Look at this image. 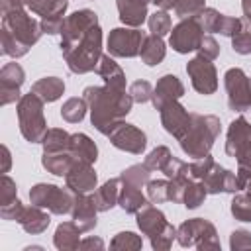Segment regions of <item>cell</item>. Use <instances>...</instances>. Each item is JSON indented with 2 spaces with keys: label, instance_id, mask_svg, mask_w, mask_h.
Wrapping results in <instances>:
<instances>
[{
  "label": "cell",
  "instance_id": "cell-39",
  "mask_svg": "<svg viewBox=\"0 0 251 251\" xmlns=\"http://www.w3.org/2000/svg\"><path fill=\"white\" fill-rule=\"evenodd\" d=\"M147 25H149V31H151L153 35H159V37L171 33V29H173L171 16H169L165 10H155L153 14H149Z\"/></svg>",
  "mask_w": 251,
  "mask_h": 251
},
{
  "label": "cell",
  "instance_id": "cell-2",
  "mask_svg": "<svg viewBox=\"0 0 251 251\" xmlns=\"http://www.w3.org/2000/svg\"><path fill=\"white\" fill-rule=\"evenodd\" d=\"M61 53H63V59L71 73L84 75V73L96 71L100 57H102V27H100V24L90 27L86 33H82L73 43L63 45Z\"/></svg>",
  "mask_w": 251,
  "mask_h": 251
},
{
  "label": "cell",
  "instance_id": "cell-27",
  "mask_svg": "<svg viewBox=\"0 0 251 251\" xmlns=\"http://www.w3.org/2000/svg\"><path fill=\"white\" fill-rule=\"evenodd\" d=\"M75 163V157L71 153V149L67 151H43V157H41V165L47 173L55 175V176H65L69 173V169L73 167Z\"/></svg>",
  "mask_w": 251,
  "mask_h": 251
},
{
  "label": "cell",
  "instance_id": "cell-34",
  "mask_svg": "<svg viewBox=\"0 0 251 251\" xmlns=\"http://www.w3.org/2000/svg\"><path fill=\"white\" fill-rule=\"evenodd\" d=\"M88 112V104L84 98H69L63 106H61V118L69 124H78L84 120Z\"/></svg>",
  "mask_w": 251,
  "mask_h": 251
},
{
  "label": "cell",
  "instance_id": "cell-29",
  "mask_svg": "<svg viewBox=\"0 0 251 251\" xmlns=\"http://www.w3.org/2000/svg\"><path fill=\"white\" fill-rule=\"evenodd\" d=\"M120 180H122V178H120ZM147 200H149V198L141 192V188H137V186H133V184L122 182L118 206H120L126 214H137V212L147 204Z\"/></svg>",
  "mask_w": 251,
  "mask_h": 251
},
{
  "label": "cell",
  "instance_id": "cell-5",
  "mask_svg": "<svg viewBox=\"0 0 251 251\" xmlns=\"http://www.w3.org/2000/svg\"><path fill=\"white\" fill-rule=\"evenodd\" d=\"M176 241L180 247H196L198 251H218L220 239L210 220L190 218L176 227Z\"/></svg>",
  "mask_w": 251,
  "mask_h": 251
},
{
  "label": "cell",
  "instance_id": "cell-31",
  "mask_svg": "<svg viewBox=\"0 0 251 251\" xmlns=\"http://www.w3.org/2000/svg\"><path fill=\"white\" fill-rule=\"evenodd\" d=\"M71 153H73L75 161H86L92 165L98 159V147L86 133H73L71 135Z\"/></svg>",
  "mask_w": 251,
  "mask_h": 251
},
{
  "label": "cell",
  "instance_id": "cell-51",
  "mask_svg": "<svg viewBox=\"0 0 251 251\" xmlns=\"http://www.w3.org/2000/svg\"><path fill=\"white\" fill-rule=\"evenodd\" d=\"M14 200H18V186L16 182L4 173L0 178V206L12 204Z\"/></svg>",
  "mask_w": 251,
  "mask_h": 251
},
{
  "label": "cell",
  "instance_id": "cell-8",
  "mask_svg": "<svg viewBox=\"0 0 251 251\" xmlns=\"http://www.w3.org/2000/svg\"><path fill=\"white\" fill-rule=\"evenodd\" d=\"M2 29L10 31L16 39H20L24 45L31 47L41 39V24L31 18L25 10H14L10 14L2 16Z\"/></svg>",
  "mask_w": 251,
  "mask_h": 251
},
{
  "label": "cell",
  "instance_id": "cell-46",
  "mask_svg": "<svg viewBox=\"0 0 251 251\" xmlns=\"http://www.w3.org/2000/svg\"><path fill=\"white\" fill-rule=\"evenodd\" d=\"M175 239H176V227H175L173 224H169L161 233L149 237L151 247H153L155 251H167V249H171V245H173Z\"/></svg>",
  "mask_w": 251,
  "mask_h": 251
},
{
  "label": "cell",
  "instance_id": "cell-25",
  "mask_svg": "<svg viewBox=\"0 0 251 251\" xmlns=\"http://www.w3.org/2000/svg\"><path fill=\"white\" fill-rule=\"evenodd\" d=\"M96 73L102 76L104 84H108L112 88H118V90H126V73L122 71V67L114 61V57L110 53L100 57Z\"/></svg>",
  "mask_w": 251,
  "mask_h": 251
},
{
  "label": "cell",
  "instance_id": "cell-60",
  "mask_svg": "<svg viewBox=\"0 0 251 251\" xmlns=\"http://www.w3.org/2000/svg\"><path fill=\"white\" fill-rule=\"evenodd\" d=\"M149 2L155 4L159 10H165V12H169V10L175 8V0H149Z\"/></svg>",
  "mask_w": 251,
  "mask_h": 251
},
{
  "label": "cell",
  "instance_id": "cell-58",
  "mask_svg": "<svg viewBox=\"0 0 251 251\" xmlns=\"http://www.w3.org/2000/svg\"><path fill=\"white\" fill-rule=\"evenodd\" d=\"M78 249H104V241L100 237H84L80 239Z\"/></svg>",
  "mask_w": 251,
  "mask_h": 251
},
{
  "label": "cell",
  "instance_id": "cell-37",
  "mask_svg": "<svg viewBox=\"0 0 251 251\" xmlns=\"http://www.w3.org/2000/svg\"><path fill=\"white\" fill-rule=\"evenodd\" d=\"M229 210L237 222H251V194L249 192H235Z\"/></svg>",
  "mask_w": 251,
  "mask_h": 251
},
{
  "label": "cell",
  "instance_id": "cell-56",
  "mask_svg": "<svg viewBox=\"0 0 251 251\" xmlns=\"http://www.w3.org/2000/svg\"><path fill=\"white\" fill-rule=\"evenodd\" d=\"M198 55L204 57V59H210V61H214L220 55V45H218V41L210 33L202 37V43L198 47Z\"/></svg>",
  "mask_w": 251,
  "mask_h": 251
},
{
  "label": "cell",
  "instance_id": "cell-36",
  "mask_svg": "<svg viewBox=\"0 0 251 251\" xmlns=\"http://www.w3.org/2000/svg\"><path fill=\"white\" fill-rule=\"evenodd\" d=\"M0 45H2V53L12 57V59H20V57L27 55V51H29L27 45H24L20 39H16L6 29H0Z\"/></svg>",
  "mask_w": 251,
  "mask_h": 251
},
{
  "label": "cell",
  "instance_id": "cell-45",
  "mask_svg": "<svg viewBox=\"0 0 251 251\" xmlns=\"http://www.w3.org/2000/svg\"><path fill=\"white\" fill-rule=\"evenodd\" d=\"M173 157V153H171V149L167 147V145H159V147H155L147 157H145V165L151 169V171H163V167L167 165V161Z\"/></svg>",
  "mask_w": 251,
  "mask_h": 251
},
{
  "label": "cell",
  "instance_id": "cell-43",
  "mask_svg": "<svg viewBox=\"0 0 251 251\" xmlns=\"http://www.w3.org/2000/svg\"><path fill=\"white\" fill-rule=\"evenodd\" d=\"M145 190H147V198L149 202L153 204H163L169 200V178L163 180V178H157V180H149L145 184Z\"/></svg>",
  "mask_w": 251,
  "mask_h": 251
},
{
  "label": "cell",
  "instance_id": "cell-52",
  "mask_svg": "<svg viewBox=\"0 0 251 251\" xmlns=\"http://www.w3.org/2000/svg\"><path fill=\"white\" fill-rule=\"evenodd\" d=\"M214 159H212V155L208 153V155H204V157H200V159H194L192 163H190V176L194 178V180H202L208 173H210V169L214 167Z\"/></svg>",
  "mask_w": 251,
  "mask_h": 251
},
{
  "label": "cell",
  "instance_id": "cell-33",
  "mask_svg": "<svg viewBox=\"0 0 251 251\" xmlns=\"http://www.w3.org/2000/svg\"><path fill=\"white\" fill-rule=\"evenodd\" d=\"M27 8L33 14L47 18V16H55V14H65L69 8V0H29Z\"/></svg>",
  "mask_w": 251,
  "mask_h": 251
},
{
  "label": "cell",
  "instance_id": "cell-23",
  "mask_svg": "<svg viewBox=\"0 0 251 251\" xmlns=\"http://www.w3.org/2000/svg\"><path fill=\"white\" fill-rule=\"evenodd\" d=\"M16 222L24 227V231H27L31 235H37V233H43L49 227L51 218L45 212V208H39V206L31 204V206H24L22 208V212H20Z\"/></svg>",
  "mask_w": 251,
  "mask_h": 251
},
{
  "label": "cell",
  "instance_id": "cell-24",
  "mask_svg": "<svg viewBox=\"0 0 251 251\" xmlns=\"http://www.w3.org/2000/svg\"><path fill=\"white\" fill-rule=\"evenodd\" d=\"M80 227L71 220V222H61L53 233V245L59 251H75L80 247Z\"/></svg>",
  "mask_w": 251,
  "mask_h": 251
},
{
  "label": "cell",
  "instance_id": "cell-19",
  "mask_svg": "<svg viewBox=\"0 0 251 251\" xmlns=\"http://www.w3.org/2000/svg\"><path fill=\"white\" fill-rule=\"evenodd\" d=\"M184 96V84L180 82V78L176 75H163L155 88H153V106L155 110H161L167 102H173V100H178Z\"/></svg>",
  "mask_w": 251,
  "mask_h": 251
},
{
  "label": "cell",
  "instance_id": "cell-16",
  "mask_svg": "<svg viewBox=\"0 0 251 251\" xmlns=\"http://www.w3.org/2000/svg\"><path fill=\"white\" fill-rule=\"evenodd\" d=\"M98 25V14L84 8V10H76L71 16L65 18V25L61 31V47L73 43L75 39H78L82 33H86L90 27Z\"/></svg>",
  "mask_w": 251,
  "mask_h": 251
},
{
  "label": "cell",
  "instance_id": "cell-7",
  "mask_svg": "<svg viewBox=\"0 0 251 251\" xmlns=\"http://www.w3.org/2000/svg\"><path fill=\"white\" fill-rule=\"evenodd\" d=\"M224 86L227 92V106L233 112H245L251 108V76L243 69L231 67L224 75Z\"/></svg>",
  "mask_w": 251,
  "mask_h": 251
},
{
  "label": "cell",
  "instance_id": "cell-26",
  "mask_svg": "<svg viewBox=\"0 0 251 251\" xmlns=\"http://www.w3.org/2000/svg\"><path fill=\"white\" fill-rule=\"evenodd\" d=\"M120 188H122V180H120V176H118V178L106 180L102 186H98V188L94 190L92 198H94V202H96L98 212H108V210H112V208L118 204Z\"/></svg>",
  "mask_w": 251,
  "mask_h": 251
},
{
  "label": "cell",
  "instance_id": "cell-14",
  "mask_svg": "<svg viewBox=\"0 0 251 251\" xmlns=\"http://www.w3.org/2000/svg\"><path fill=\"white\" fill-rule=\"evenodd\" d=\"M161 126L165 127V131L169 135H173L175 139H180L188 126H190V112L178 102V100H173V102H167L161 110Z\"/></svg>",
  "mask_w": 251,
  "mask_h": 251
},
{
  "label": "cell",
  "instance_id": "cell-3",
  "mask_svg": "<svg viewBox=\"0 0 251 251\" xmlns=\"http://www.w3.org/2000/svg\"><path fill=\"white\" fill-rule=\"evenodd\" d=\"M220 129H222V124H220L218 116H214V114H190V126H188L186 133L178 139L180 149L188 157L200 159V157L210 153L216 137L220 135Z\"/></svg>",
  "mask_w": 251,
  "mask_h": 251
},
{
  "label": "cell",
  "instance_id": "cell-49",
  "mask_svg": "<svg viewBox=\"0 0 251 251\" xmlns=\"http://www.w3.org/2000/svg\"><path fill=\"white\" fill-rule=\"evenodd\" d=\"M194 180L192 176H175V178H169V200L175 202V204H182V196H184V190L188 186V182Z\"/></svg>",
  "mask_w": 251,
  "mask_h": 251
},
{
  "label": "cell",
  "instance_id": "cell-10",
  "mask_svg": "<svg viewBox=\"0 0 251 251\" xmlns=\"http://www.w3.org/2000/svg\"><path fill=\"white\" fill-rule=\"evenodd\" d=\"M204 29L202 25L198 24L196 18H186V20H180L169 33V45L176 51V53H192V51H198L200 43H202V37H204Z\"/></svg>",
  "mask_w": 251,
  "mask_h": 251
},
{
  "label": "cell",
  "instance_id": "cell-50",
  "mask_svg": "<svg viewBox=\"0 0 251 251\" xmlns=\"http://www.w3.org/2000/svg\"><path fill=\"white\" fill-rule=\"evenodd\" d=\"M127 92L133 98V102H137V104H145V102H149L153 98V86L147 80H135V82H131V86H129Z\"/></svg>",
  "mask_w": 251,
  "mask_h": 251
},
{
  "label": "cell",
  "instance_id": "cell-15",
  "mask_svg": "<svg viewBox=\"0 0 251 251\" xmlns=\"http://www.w3.org/2000/svg\"><path fill=\"white\" fill-rule=\"evenodd\" d=\"M206 188L208 194H220V192H229V194H235L239 190H243L239 178H237V173L214 163V167L210 169V173L200 180Z\"/></svg>",
  "mask_w": 251,
  "mask_h": 251
},
{
  "label": "cell",
  "instance_id": "cell-41",
  "mask_svg": "<svg viewBox=\"0 0 251 251\" xmlns=\"http://www.w3.org/2000/svg\"><path fill=\"white\" fill-rule=\"evenodd\" d=\"M231 47L239 55H249L251 53V22L243 18L241 29L231 37Z\"/></svg>",
  "mask_w": 251,
  "mask_h": 251
},
{
  "label": "cell",
  "instance_id": "cell-11",
  "mask_svg": "<svg viewBox=\"0 0 251 251\" xmlns=\"http://www.w3.org/2000/svg\"><path fill=\"white\" fill-rule=\"evenodd\" d=\"M186 75L190 76L192 88L198 94L210 96L218 90V73H216V67L210 59L196 55L194 59H190L186 63Z\"/></svg>",
  "mask_w": 251,
  "mask_h": 251
},
{
  "label": "cell",
  "instance_id": "cell-20",
  "mask_svg": "<svg viewBox=\"0 0 251 251\" xmlns=\"http://www.w3.org/2000/svg\"><path fill=\"white\" fill-rule=\"evenodd\" d=\"M96 214H98V208H96V202L90 194H76L75 198V204H73V210H71V216H73V222L80 227V231H92L98 224L96 220Z\"/></svg>",
  "mask_w": 251,
  "mask_h": 251
},
{
  "label": "cell",
  "instance_id": "cell-17",
  "mask_svg": "<svg viewBox=\"0 0 251 251\" xmlns=\"http://www.w3.org/2000/svg\"><path fill=\"white\" fill-rule=\"evenodd\" d=\"M67 186L75 194H88L94 188H98V175L92 167V163L86 161H75L69 173L65 175Z\"/></svg>",
  "mask_w": 251,
  "mask_h": 251
},
{
  "label": "cell",
  "instance_id": "cell-40",
  "mask_svg": "<svg viewBox=\"0 0 251 251\" xmlns=\"http://www.w3.org/2000/svg\"><path fill=\"white\" fill-rule=\"evenodd\" d=\"M110 247L112 249H120V251H135V249H141L143 247V241L133 231H120L110 241Z\"/></svg>",
  "mask_w": 251,
  "mask_h": 251
},
{
  "label": "cell",
  "instance_id": "cell-47",
  "mask_svg": "<svg viewBox=\"0 0 251 251\" xmlns=\"http://www.w3.org/2000/svg\"><path fill=\"white\" fill-rule=\"evenodd\" d=\"M249 176H251V141L237 155V178L243 188H245V182L249 180Z\"/></svg>",
  "mask_w": 251,
  "mask_h": 251
},
{
  "label": "cell",
  "instance_id": "cell-59",
  "mask_svg": "<svg viewBox=\"0 0 251 251\" xmlns=\"http://www.w3.org/2000/svg\"><path fill=\"white\" fill-rule=\"evenodd\" d=\"M0 151H2V173H8L10 167H12V155H10V149H8L6 145H2Z\"/></svg>",
  "mask_w": 251,
  "mask_h": 251
},
{
  "label": "cell",
  "instance_id": "cell-55",
  "mask_svg": "<svg viewBox=\"0 0 251 251\" xmlns=\"http://www.w3.org/2000/svg\"><path fill=\"white\" fill-rule=\"evenodd\" d=\"M241 24H243L241 18H233V16H226V14H222L218 33H222V35H226V37H233V35L241 29Z\"/></svg>",
  "mask_w": 251,
  "mask_h": 251
},
{
  "label": "cell",
  "instance_id": "cell-12",
  "mask_svg": "<svg viewBox=\"0 0 251 251\" xmlns=\"http://www.w3.org/2000/svg\"><path fill=\"white\" fill-rule=\"evenodd\" d=\"M108 139L116 149L127 151V153H133V155H141L147 147L145 131H141L137 126L127 124L124 120L114 126V129L108 133Z\"/></svg>",
  "mask_w": 251,
  "mask_h": 251
},
{
  "label": "cell",
  "instance_id": "cell-61",
  "mask_svg": "<svg viewBox=\"0 0 251 251\" xmlns=\"http://www.w3.org/2000/svg\"><path fill=\"white\" fill-rule=\"evenodd\" d=\"M241 10H243V18L251 22V0H241Z\"/></svg>",
  "mask_w": 251,
  "mask_h": 251
},
{
  "label": "cell",
  "instance_id": "cell-4",
  "mask_svg": "<svg viewBox=\"0 0 251 251\" xmlns=\"http://www.w3.org/2000/svg\"><path fill=\"white\" fill-rule=\"evenodd\" d=\"M43 100L35 92H27L20 98L16 110H18V124L20 133L29 143H41L47 133V120L43 116Z\"/></svg>",
  "mask_w": 251,
  "mask_h": 251
},
{
  "label": "cell",
  "instance_id": "cell-9",
  "mask_svg": "<svg viewBox=\"0 0 251 251\" xmlns=\"http://www.w3.org/2000/svg\"><path fill=\"white\" fill-rule=\"evenodd\" d=\"M143 39L145 33L139 27H114L106 39V49L112 57L131 59L139 55Z\"/></svg>",
  "mask_w": 251,
  "mask_h": 251
},
{
  "label": "cell",
  "instance_id": "cell-44",
  "mask_svg": "<svg viewBox=\"0 0 251 251\" xmlns=\"http://www.w3.org/2000/svg\"><path fill=\"white\" fill-rule=\"evenodd\" d=\"M198 24L202 25L204 33H218V27H220V20H222V14L216 10V8H204L198 16H196Z\"/></svg>",
  "mask_w": 251,
  "mask_h": 251
},
{
  "label": "cell",
  "instance_id": "cell-42",
  "mask_svg": "<svg viewBox=\"0 0 251 251\" xmlns=\"http://www.w3.org/2000/svg\"><path fill=\"white\" fill-rule=\"evenodd\" d=\"M206 8V0H175V14L180 20L196 18Z\"/></svg>",
  "mask_w": 251,
  "mask_h": 251
},
{
  "label": "cell",
  "instance_id": "cell-6",
  "mask_svg": "<svg viewBox=\"0 0 251 251\" xmlns=\"http://www.w3.org/2000/svg\"><path fill=\"white\" fill-rule=\"evenodd\" d=\"M75 198H76V194L69 186L63 188V186H57L51 182H37L29 190V202L39 208L49 210L55 216L69 214L73 210Z\"/></svg>",
  "mask_w": 251,
  "mask_h": 251
},
{
  "label": "cell",
  "instance_id": "cell-1",
  "mask_svg": "<svg viewBox=\"0 0 251 251\" xmlns=\"http://www.w3.org/2000/svg\"><path fill=\"white\" fill-rule=\"evenodd\" d=\"M82 98L88 104L90 122L102 133L108 135L116 124H120L133 106V98L126 90L104 86H86L82 90Z\"/></svg>",
  "mask_w": 251,
  "mask_h": 251
},
{
  "label": "cell",
  "instance_id": "cell-38",
  "mask_svg": "<svg viewBox=\"0 0 251 251\" xmlns=\"http://www.w3.org/2000/svg\"><path fill=\"white\" fill-rule=\"evenodd\" d=\"M206 196H208V192H206L204 184H202L200 180H190L188 186H186V190H184L182 204H184L188 210H194V208H198L200 204H204Z\"/></svg>",
  "mask_w": 251,
  "mask_h": 251
},
{
  "label": "cell",
  "instance_id": "cell-32",
  "mask_svg": "<svg viewBox=\"0 0 251 251\" xmlns=\"http://www.w3.org/2000/svg\"><path fill=\"white\" fill-rule=\"evenodd\" d=\"M71 135L69 131L61 129V127H49L41 145H43V151L51 153V151H67L71 149Z\"/></svg>",
  "mask_w": 251,
  "mask_h": 251
},
{
  "label": "cell",
  "instance_id": "cell-13",
  "mask_svg": "<svg viewBox=\"0 0 251 251\" xmlns=\"http://www.w3.org/2000/svg\"><path fill=\"white\" fill-rule=\"evenodd\" d=\"M25 82V71L20 63L12 61L0 69V106L20 102V86Z\"/></svg>",
  "mask_w": 251,
  "mask_h": 251
},
{
  "label": "cell",
  "instance_id": "cell-30",
  "mask_svg": "<svg viewBox=\"0 0 251 251\" xmlns=\"http://www.w3.org/2000/svg\"><path fill=\"white\" fill-rule=\"evenodd\" d=\"M31 92H35L43 102H55L65 94V80L59 76H43L31 84Z\"/></svg>",
  "mask_w": 251,
  "mask_h": 251
},
{
  "label": "cell",
  "instance_id": "cell-62",
  "mask_svg": "<svg viewBox=\"0 0 251 251\" xmlns=\"http://www.w3.org/2000/svg\"><path fill=\"white\" fill-rule=\"evenodd\" d=\"M243 190H245V192H249V194H251V176H249V180H247V182H245V188H243Z\"/></svg>",
  "mask_w": 251,
  "mask_h": 251
},
{
  "label": "cell",
  "instance_id": "cell-57",
  "mask_svg": "<svg viewBox=\"0 0 251 251\" xmlns=\"http://www.w3.org/2000/svg\"><path fill=\"white\" fill-rule=\"evenodd\" d=\"M29 0H0V14H10L14 10H24Z\"/></svg>",
  "mask_w": 251,
  "mask_h": 251
},
{
  "label": "cell",
  "instance_id": "cell-18",
  "mask_svg": "<svg viewBox=\"0 0 251 251\" xmlns=\"http://www.w3.org/2000/svg\"><path fill=\"white\" fill-rule=\"evenodd\" d=\"M251 141V124L239 116L235 118L226 133V155L237 159V155L247 147V143Z\"/></svg>",
  "mask_w": 251,
  "mask_h": 251
},
{
  "label": "cell",
  "instance_id": "cell-22",
  "mask_svg": "<svg viewBox=\"0 0 251 251\" xmlns=\"http://www.w3.org/2000/svg\"><path fill=\"white\" fill-rule=\"evenodd\" d=\"M116 6L120 22L127 27H141L143 22L149 18V0H116Z\"/></svg>",
  "mask_w": 251,
  "mask_h": 251
},
{
  "label": "cell",
  "instance_id": "cell-28",
  "mask_svg": "<svg viewBox=\"0 0 251 251\" xmlns=\"http://www.w3.org/2000/svg\"><path fill=\"white\" fill-rule=\"evenodd\" d=\"M167 55V45L163 41V37L159 35H145L143 43H141V51H139V57L141 61L147 65V67H157Z\"/></svg>",
  "mask_w": 251,
  "mask_h": 251
},
{
  "label": "cell",
  "instance_id": "cell-35",
  "mask_svg": "<svg viewBox=\"0 0 251 251\" xmlns=\"http://www.w3.org/2000/svg\"><path fill=\"white\" fill-rule=\"evenodd\" d=\"M151 169L145 165V163H139V165H131V167H127L126 171H122V175H120V178H122V182H126V184H133V186H137V188H143L149 180H151Z\"/></svg>",
  "mask_w": 251,
  "mask_h": 251
},
{
  "label": "cell",
  "instance_id": "cell-21",
  "mask_svg": "<svg viewBox=\"0 0 251 251\" xmlns=\"http://www.w3.org/2000/svg\"><path fill=\"white\" fill-rule=\"evenodd\" d=\"M135 220H137V227H139L141 233L147 235V237H153V235L161 233V231L169 226L167 216H165L157 206H153V202H151V204L147 202V204L135 214Z\"/></svg>",
  "mask_w": 251,
  "mask_h": 251
},
{
  "label": "cell",
  "instance_id": "cell-54",
  "mask_svg": "<svg viewBox=\"0 0 251 251\" xmlns=\"http://www.w3.org/2000/svg\"><path fill=\"white\" fill-rule=\"evenodd\" d=\"M41 29L43 33H49V35H57L63 31V25H65V14H55V16H47V18H41Z\"/></svg>",
  "mask_w": 251,
  "mask_h": 251
},
{
  "label": "cell",
  "instance_id": "cell-53",
  "mask_svg": "<svg viewBox=\"0 0 251 251\" xmlns=\"http://www.w3.org/2000/svg\"><path fill=\"white\" fill-rule=\"evenodd\" d=\"M229 249L231 251L251 249V231H247V229H233L231 235H229Z\"/></svg>",
  "mask_w": 251,
  "mask_h": 251
},
{
  "label": "cell",
  "instance_id": "cell-48",
  "mask_svg": "<svg viewBox=\"0 0 251 251\" xmlns=\"http://www.w3.org/2000/svg\"><path fill=\"white\" fill-rule=\"evenodd\" d=\"M167 178H175V176H190V165L188 163H184L182 159H178V157H171L169 161H167V165L163 167V171H161Z\"/></svg>",
  "mask_w": 251,
  "mask_h": 251
}]
</instances>
